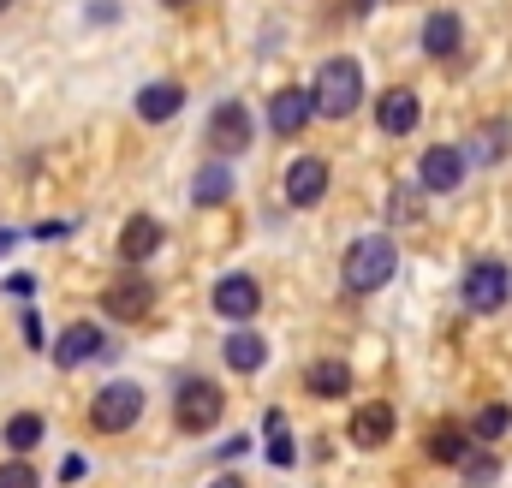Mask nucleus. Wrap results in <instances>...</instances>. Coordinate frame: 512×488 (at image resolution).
<instances>
[{
  "instance_id": "obj_1",
  "label": "nucleus",
  "mask_w": 512,
  "mask_h": 488,
  "mask_svg": "<svg viewBox=\"0 0 512 488\" xmlns=\"http://www.w3.org/2000/svg\"><path fill=\"white\" fill-rule=\"evenodd\" d=\"M393 268H399V250H393V239H358L352 250H346V262H340V286H346L352 298L382 292L387 280H393Z\"/></svg>"
},
{
  "instance_id": "obj_2",
  "label": "nucleus",
  "mask_w": 512,
  "mask_h": 488,
  "mask_svg": "<svg viewBox=\"0 0 512 488\" xmlns=\"http://www.w3.org/2000/svg\"><path fill=\"white\" fill-rule=\"evenodd\" d=\"M358 102H364V72H358V60H328V66L316 72L310 108L328 114V120H352Z\"/></svg>"
},
{
  "instance_id": "obj_3",
  "label": "nucleus",
  "mask_w": 512,
  "mask_h": 488,
  "mask_svg": "<svg viewBox=\"0 0 512 488\" xmlns=\"http://www.w3.org/2000/svg\"><path fill=\"white\" fill-rule=\"evenodd\" d=\"M459 292H465V310L495 316V310H507L512 304V268L507 262H471L465 280H459Z\"/></svg>"
},
{
  "instance_id": "obj_4",
  "label": "nucleus",
  "mask_w": 512,
  "mask_h": 488,
  "mask_svg": "<svg viewBox=\"0 0 512 488\" xmlns=\"http://www.w3.org/2000/svg\"><path fill=\"white\" fill-rule=\"evenodd\" d=\"M221 411H227V393H221L215 381H185L179 399H173V423H179L185 435H209V429L221 423Z\"/></svg>"
},
{
  "instance_id": "obj_5",
  "label": "nucleus",
  "mask_w": 512,
  "mask_h": 488,
  "mask_svg": "<svg viewBox=\"0 0 512 488\" xmlns=\"http://www.w3.org/2000/svg\"><path fill=\"white\" fill-rule=\"evenodd\" d=\"M137 417H143V387H131V381H108V387L90 399V423H96L102 435H126Z\"/></svg>"
},
{
  "instance_id": "obj_6",
  "label": "nucleus",
  "mask_w": 512,
  "mask_h": 488,
  "mask_svg": "<svg viewBox=\"0 0 512 488\" xmlns=\"http://www.w3.org/2000/svg\"><path fill=\"white\" fill-rule=\"evenodd\" d=\"M209 149L215 155H245L251 149V114H245V102H221L215 114H209Z\"/></svg>"
},
{
  "instance_id": "obj_7",
  "label": "nucleus",
  "mask_w": 512,
  "mask_h": 488,
  "mask_svg": "<svg viewBox=\"0 0 512 488\" xmlns=\"http://www.w3.org/2000/svg\"><path fill=\"white\" fill-rule=\"evenodd\" d=\"M102 310H108L114 322H143V316L155 310V286H149L143 274H120V280L102 292Z\"/></svg>"
},
{
  "instance_id": "obj_8",
  "label": "nucleus",
  "mask_w": 512,
  "mask_h": 488,
  "mask_svg": "<svg viewBox=\"0 0 512 488\" xmlns=\"http://www.w3.org/2000/svg\"><path fill=\"white\" fill-rule=\"evenodd\" d=\"M417 179H423V191H435V197L459 191V179H465V149H447V143L423 149V161H417Z\"/></svg>"
},
{
  "instance_id": "obj_9",
  "label": "nucleus",
  "mask_w": 512,
  "mask_h": 488,
  "mask_svg": "<svg viewBox=\"0 0 512 488\" xmlns=\"http://www.w3.org/2000/svg\"><path fill=\"white\" fill-rule=\"evenodd\" d=\"M322 191H328V161L322 155H298L286 167V203L292 209H310V203H322Z\"/></svg>"
},
{
  "instance_id": "obj_10",
  "label": "nucleus",
  "mask_w": 512,
  "mask_h": 488,
  "mask_svg": "<svg viewBox=\"0 0 512 488\" xmlns=\"http://www.w3.org/2000/svg\"><path fill=\"white\" fill-rule=\"evenodd\" d=\"M102 346H108V340H102V328H96V322H72V328L54 340V364H60V369H78V364H90Z\"/></svg>"
},
{
  "instance_id": "obj_11",
  "label": "nucleus",
  "mask_w": 512,
  "mask_h": 488,
  "mask_svg": "<svg viewBox=\"0 0 512 488\" xmlns=\"http://www.w3.org/2000/svg\"><path fill=\"white\" fill-rule=\"evenodd\" d=\"M256 304H262V286H256L251 274H227V280L215 286V310H221V316H233V322L256 316Z\"/></svg>"
},
{
  "instance_id": "obj_12",
  "label": "nucleus",
  "mask_w": 512,
  "mask_h": 488,
  "mask_svg": "<svg viewBox=\"0 0 512 488\" xmlns=\"http://www.w3.org/2000/svg\"><path fill=\"white\" fill-rule=\"evenodd\" d=\"M346 435H352V441H358L364 453L387 447V435H393V405H382V399H376V405H358V411H352V429H346Z\"/></svg>"
},
{
  "instance_id": "obj_13",
  "label": "nucleus",
  "mask_w": 512,
  "mask_h": 488,
  "mask_svg": "<svg viewBox=\"0 0 512 488\" xmlns=\"http://www.w3.org/2000/svg\"><path fill=\"white\" fill-rule=\"evenodd\" d=\"M417 120H423V108H417V96H411V90H387L382 102H376V125H382L387 137L417 131Z\"/></svg>"
},
{
  "instance_id": "obj_14",
  "label": "nucleus",
  "mask_w": 512,
  "mask_h": 488,
  "mask_svg": "<svg viewBox=\"0 0 512 488\" xmlns=\"http://www.w3.org/2000/svg\"><path fill=\"white\" fill-rule=\"evenodd\" d=\"M310 114H316V108H310V96H304V90H280V96L268 102V125H274L280 137H298V131L310 125Z\"/></svg>"
},
{
  "instance_id": "obj_15",
  "label": "nucleus",
  "mask_w": 512,
  "mask_h": 488,
  "mask_svg": "<svg viewBox=\"0 0 512 488\" xmlns=\"http://www.w3.org/2000/svg\"><path fill=\"white\" fill-rule=\"evenodd\" d=\"M161 239H167V233H161L155 215H131L126 233H120V256H126V262H149V256L161 250Z\"/></svg>"
},
{
  "instance_id": "obj_16",
  "label": "nucleus",
  "mask_w": 512,
  "mask_h": 488,
  "mask_svg": "<svg viewBox=\"0 0 512 488\" xmlns=\"http://www.w3.org/2000/svg\"><path fill=\"white\" fill-rule=\"evenodd\" d=\"M179 108H185V90H179V84H143V90H137V120H173V114H179Z\"/></svg>"
},
{
  "instance_id": "obj_17",
  "label": "nucleus",
  "mask_w": 512,
  "mask_h": 488,
  "mask_svg": "<svg viewBox=\"0 0 512 488\" xmlns=\"http://www.w3.org/2000/svg\"><path fill=\"white\" fill-rule=\"evenodd\" d=\"M304 387H310L316 399H346V393H352V369L340 364V358H322V364H310Z\"/></svg>"
},
{
  "instance_id": "obj_18",
  "label": "nucleus",
  "mask_w": 512,
  "mask_h": 488,
  "mask_svg": "<svg viewBox=\"0 0 512 488\" xmlns=\"http://www.w3.org/2000/svg\"><path fill=\"white\" fill-rule=\"evenodd\" d=\"M221 352H227V369H239V375H256V369L268 364V346L256 340L251 328H239V334H227V346H221Z\"/></svg>"
},
{
  "instance_id": "obj_19",
  "label": "nucleus",
  "mask_w": 512,
  "mask_h": 488,
  "mask_svg": "<svg viewBox=\"0 0 512 488\" xmlns=\"http://www.w3.org/2000/svg\"><path fill=\"white\" fill-rule=\"evenodd\" d=\"M453 48H459V18H453V12H429V24H423V54L447 60Z\"/></svg>"
},
{
  "instance_id": "obj_20",
  "label": "nucleus",
  "mask_w": 512,
  "mask_h": 488,
  "mask_svg": "<svg viewBox=\"0 0 512 488\" xmlns=\"http://www.w3.org/2000/svg\"><path fill=\"white\" fill-rule=\"evenodd\" d=\"M471 453V435L459 429V423H435L429 429V459H441V465H459Z\"/></svg>"
},
{
  "instance_id": "obj_21",
  "label": "nucleus",
  "mask_w": 512,
  "mask_h": 488,
  "mask_svg": "<svg viewBox=\"0 0 512 488\" xmlns=\"http://www.w3.org/2000/svg\"><path fill=\"white\" fill-rule=\"evenodd\" d=\"M0 441H6L12 453H30V447L42 441V417H36V411H12L6 429H0Z\"/></svg>"
},
{
  "instance_id": "obj_22",
  "label": "nucleus",
  "mask_w": 512,
  "mask_h": 488,
  "mask_svg": "<svg viewBox=\"0 0 512 488\" xmlns=\"http://www.w3.org/2000/svg\"><path fill=\"white\" fill-rule=\"evenodd\" d=\"M191 191H197V203H227V197H233V173L215 161V167H203V173H197V185H191Z\"/></svg>"
},
{
  "instance_id": "obj_23",
  "label": "nucleus",
  "mask_w": 512,
  "mask_h": 488,
  "mask_svg": "<svg viewBox=\"0 0 512 488\" xmlns=\"http://www.w3.org/2000/svg\"><path fill=\"white\" fill-rule=\"evenodd\" d=\"M512 429V405H483L477 411V441H501Z\"/></svg>"
},
{
  "instance_id": "obj_24",
  "label": "nucleus",
  "mask_w": 512,
  "mask_h": 488,
  "mask_svg": "<svg viewBox=\"0 0 512 488\" xmlns=\"http://www.w3.org/2000/svg\"><path fill=\"white\" fill-rule=\"evenodd\" d=\"M268 459H274L280 471L298 459V453H292V441H286V417H280V411H268Z\"/></svg>"
},
{
  "instance_id": "obj_25",
  "label": "nucleus",
  "mask_w": 512,
  "mask_h": 488,
  "mask_svg": "<svg viewBox=\"0 0 512 488\" xmlns=\"http://www.w3.org/2000/svg\"><path fill=\"white\" fill-rule=\"evenodd\" d=\"M459 465H465V477H471V488H489L495 477H501V459H489V453H465Z\"/></svg>"
},
{
  "instance_id": "obj_26",
  "label": "nucleus",
  "mask_w": 512,
  "mask_h": 488,
  "mask_svg": "<svg viewBox=\"0 0 512 488\" xmlns=\"http://www.w3.org/2000/svg\"><path fill=\"white\" fill-rule=\"evenodd\" d=\"M0 488H42V477H36L24 459H6V465H0Z\"/></svg>"
},
{
  "instance_id": "obj_27",
  "label": "nucleus",
  "mask_w": 512,
  "mask_h": 488,
  "mask_svg": "<svg viewBox=\"0 0 512 488\" xmlns=\"http://www.w3.org/2000/svg\"><path fill=\"white\" fill-rule=\"evenodd\" d=\"M501 143H507V125H495V131H483V149H477V155H483V161H501V155H507Z\"/></svg>"
},
{
  "instance_id": "obj_28",
  "label": "nucleus",
  "mask_w": 512,
  "mask_h": 488,
  "mask_svg": "<svg viewBox=\"0 0 512 488\" xmlns=\"http://www.w3.org/2000/svg\"><path fill=\"white\" fill-rule=\"evenodd\" d=\"M6 292H12V298H30V292H36V274H12Z\"/></svg>"
},
{
  "instance_id": "obj_29",
  "label": "nucleus",
  "mask_w": 512,
  "mask_h": 488,
  "mask_svg": "<svg viewBox=\"0 0 512 488\" xmlns=\"http://www.w3.org/2000/svg\"><path fill=\"white\" fill-rule=\"evenodd\" d=\"M60 477H66V483H78V477H84V459H78V453H72V459H60Z\"/></svg>"
},
{
  "instance_id": "obj_30",
  "label": "nucleus",
  "mask_w": 512,
  "mask_h": 488,
  "mask_svg": "<svg viewBox=\"0 0 512 488\" xmlns=\"http://www.w3.org/2000/svg\"><path fill=\"white\" fill-rule=\"evenodd\" d=\"M12 244H18V233H6V227H0V256H6V250H12Z\"/></svg>"
},
{
  "instance_id": "obj_31",
  "label": "nucleus",
  "mask_w": 512,
  "mask_h": 488,
  "mask_svg": "<svg viewBox=\"0 0 512 488\" xmlns=\"http://www.w3.org/2000/svg\"><path fill=\"white\" fill-rule=\"evenodd\" d=\"M209 488H245V483H239V477H215Z\"/></svg>"
},
{
  "instance_id": "obj_32",
  "label": "nucleus",
  "mask_w": 512,
  "mask_h": 488,
  "mask_svg": "<svg viewBox=\"0 0 512 488\" xmlns=\"http://www.w3.org/2000/svg\"><path fill=\"white\" fill-rule=\"evenodd\" d=\"M161 6H191V0H161Z\"/></svg>"
},
{
  "instance_id": "obj_33",
  "label": "nucleus",
  "mask_w": 512,
  "mask_h": 488,
  "mask_svg": "<svg viewBox=\"0 0 512 488\" xmlns=\"http://www.w3.org/2000/svg\"><path fill=\"white\" fill-rule=\"evenodd\" d=\"M6 6H18V0H0V12H6Z\"/></svg>"
}]
</instances>
